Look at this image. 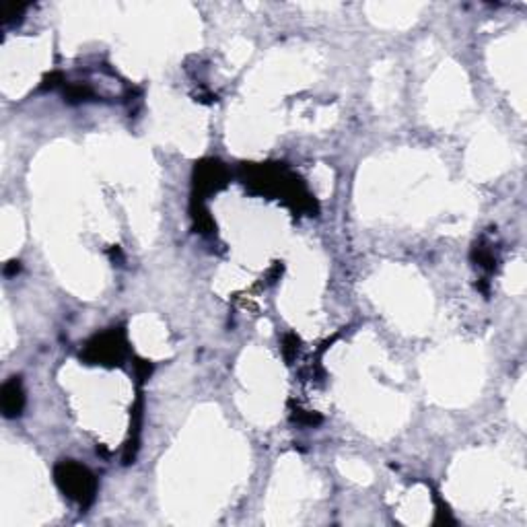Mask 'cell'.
Instances as JSON below:
<instances>
[{
	"instance_id": "cell-1",
	"label": "cell",
	"mask_w": 527,
	"mask_h": 527,
	"mask_svg": "<svg viewBox=\"0 0 527 527\" xmlns=\"http://www.w3.org/2000/svg\"><path fill=\"white\" fill-rule=\"evenodd\" d=\"M23 406V394L19 387V381L13 379L2 387V410L6 416H17Z\"/></svg>"
}]
</instances>
